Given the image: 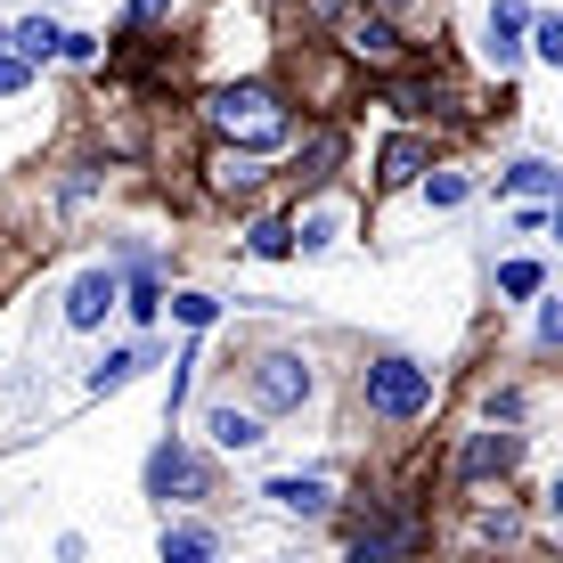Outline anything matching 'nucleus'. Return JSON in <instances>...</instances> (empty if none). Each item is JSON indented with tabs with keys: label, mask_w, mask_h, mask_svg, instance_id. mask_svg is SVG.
I'll return each mask as SVG.
<instances>
[{
	"label": "nucleus",
	"mask_w": 563,
	"mask_h": 563,
	"mask_svg": "<svg viewBox=\"0 0 563 563\" xmlns=\"http://www.w3.org/2000/svg\"><path fill=\"white\" fill-rule=\"evenodd\" d=\"M343 49H352L360 66H376V74H400V57H409L393 16H343Z\"/></svg>",
	"instance_id": "5"
},
{
	"label": "nucleus",
	"mask_w": 563,
	"mask_h": 563,
	"mask_svg": "<svg viewBox=\"0 0 563 563\" xmlns=\"http://www.w3.org/2000/svg\"><path fill=\"white\" fill-rule=\"evenodd\" d=\"M424 197H433V205H465V180H457V172H433V180H424Z\"/></svg>",
	"instance_id": "24"
},
{
	"label": "nucleus",
	"mask_w": 563,
	"mask_h": 563,
	"mask_svg": "<svg viewBox=\"0 0 563 563\" xmlns=\"http://www.w3.org/2000/svg\"><path fill=\"white\" fill-rule=\"evenodd\" d=\"M262 498H269L278 515H327V507H335V490H327L319 474H278V482H269Z\"/></svg>",
	"instance_id": "11"
},
{
	"label": "nucleus",
	"mask_w": 563,
	"mask_h": 563,
	"mask_svg": "<svg viewBox=\"0 0 563 563\" xmlns=\"http://www.w3.org/2000/svg\"><path fill=\"white\" fill-rule=\"evenodd\" d=\"M507 188H515V197H548V188H555V172L539 164V155H522V164L507 172Z\"/></svg>",
	"instance_id": "20"
},
{
	"label": "nucleus",
	"mask_w": 563,
	"mask_h": 563,
	"mask_svg": "<svg viewBox=\"0 0 563 563\" xmlns=\"http://www.w3.org/2000/svg\"><path fill=\"white\" fill-rule=\"evenodd\" d=\"M114 302H123V278H114V269H82V278L66 286V327H99Z\"/></svg>",
	"instance_id": "7"
},
{
	"label": "nucleus",
	"mask_w": 563,
	"mask_h": 563,
	"mask_svg": "<svg viewBox=\"0 0 563 563\" xmlns=\"http://www.w3.org/2000/svg\"><path fill=\"white\" fill-rule=\"evenodd\" d=\"M400 9H417V0H376V16H400Z\"/></svg>",
	"instance_id": "28"
},
{
	"label": "nucleus",
	"mask_w": 563,
	"mask_h": 563,
	"mask_svg": "<svg viewBox=\"0 0 563 563\" xmlns=\"http://www.w3.org/2000/svg\"><path fill=\"white\" fill-rule=\"evenodd\" d=\"M205 123L221 131V140H238V155H254V147H278L286 131H295V114H286V99L269 82H229V90L205 99Z\"/></svg>",
	"instance_id": "1"
},
{
	"label": "nucleus",
	"mask_w": 563,
	"mask_h": 563,
	"mask_svg": "<svg viewBox=\"0 0 563 563\" xmlns=\"http://www.w3.org/2000/svg\"><path fill=\"white\" fill-rule=\"evenodd\" d=\"M522 531V515L515 507H498V515H482V539H515Z\"/></svg>",
	"instance_id": "26"
},
{
	"label": "nucleus",
	"mask_w": 563,
	"mask_h": 563,
	"mask_svg": "<svg viewBox=\"0 0 563 563\" xmlns=\"http://www.w3.org/2000/svg\"><path fill=\"white\" fill-rule=\"evenodd\" d=\"M531 49L555 66V57H563V16H539V25H531Z\"/></svg>",
	"instance_id": "22"
},
{
	"label": "nucleus",
	"mask_w": 563,
	"mask_h": 563,
	"mask_svg": "<svg viewBox=\"0 0 563 563\" xmlns=\"http://www.w3.org/2000/svg\"><path fill=\"white\" fill-rule=\"evenodd\" d=\"M172 310H180V327H212L221 302H212V295H172Z\"/></svg>",
	"instance_id": "23"
},
{
	"label": "nucleus",
	"mask_w": 563,
	"mask_h": 563,
	"mask_svg": "<svg viewBox=\"0 0 563 563\" xmlns=\"http://www.w3.org/2000/svg\"><path fill=\"white\" fill-rule=\"evenodd\" d=\"M212 188H221V197H254V188H262V164H254V155H212Z\"/></svg>",
	"instance_id": "17"
},
{
	"label": "nucleus",
	"mask_w": 563,
	"mask_h": 563,
	"mask_svg": "<svg viewBox=\"0 0 563 563\" xmlns=\"http://www.w3.org/2000/svg\"><path fill=\"white\" fill-rule=\"evenodd\" d=\"M302 400H310V367L295 352H262L254 360V409L286 417V409H302Z\"/></svg>",
	"instance_id": "3"
},
{
	"label": "nucleus",
	"mask_w": 563,
	"mask_h": 563,
	"mask_svg": "<svg viewBox=\"0 0 563 563\" xmlns=\"http://www.w3.org/2000/svg\"><path fill=\"white\" fill-rule=\"evenodd\" d=\"M0 42H9V33H0Z\"/></svg>",
	"instance_id": "29"
},
{
	"label": "nucleus",
	"mask_w": 563,
	"mask_h": 563,
	"mask_svg": "<svg viewBox=\"0 0 563 563\" xmlns=\"http://www.w3.org/2000/svg\"><path fill=\"white\" fill-rule=\"evenodd\" d=\"M25 82H33V66H25V57H0V99H16Z\"/></svg>",
	"instance_id": "25"
},
{
	"label": "nucleus",
	"mask_w": 563,
	"mask_h": 563,
	"mask_svg": "<svg viewBox=\"0 0 563 563\" xmlns=\"http://www.w3.org/2000/svg\"><path fill=\"white\" fill-rule=\"evenodd\" d=\"M205 433H212V450H262V417L254 409H229V400H221V409H205Z\"/></svg>",
	"instance_id": "12"
},
{
	"label": "nucleus",
	"mask_w": 563,
	"mask_h": 563,
	"mask_svg": "<svg viewBox=\"0 0 563 563\" xmlns=\"http://www.w3.org/2000/svg\"><path fill=\"white\" fill-rule=\"evenodd\" d=\"M155 352H147V343H131V352H107L99 367H90V393H123V384L131 376H140V367H147Z\"/></svg>",
	"instance_id": "16"
},
{
	"label": "nucleus",
	"mask_w": 563,
	"mask_h": 563,
	"mask_svg": "<svg viewBox=\"0 0 563 563\" xmlns=\"http://www.w3.org/2000/svg\"><path fill=\"white\" fill-rule=\"evenodd\" d=\"M245 245H254L262 262H286V254H295V229H286V221H254V229H245Z\"/></svg>",
	"instance_id": "19"
},
{
	"label": "nucleus",
	"mask_w": 563,
	"mask_h": 563,
	"mask_svg": "<svg viewBox=\"0 0 563 563\" xmlns=\"http://www.w3.org/2000/svg\"><path fill=\"white\" fill-rule=\"evenodd\" d=\"M424 155H433V147H424L417 131H400V140H393V147L376 155V180H384V188H409L417 172H424Z\"/></svg>",
	"instance_id": "14"
},
{
	"label": "nucleus",
	"mask_w": 563,
	"mask_h": 563,
	"mask_svg": "<svg viewBox=\"0 0 563 563\" xmlns=\"http://www.w3.org/2000/svg\"><path fill=\"white\" fill-rule=\"evenodd\" d=\"M335 172H343V131H335V123L302 131V147H295V188H327Z\"/></svg>",
	"instance_id": "8"
},
{
	"label": "nucleus",
	"mask_w": 563,
	"mask_h": 563,
	"mask_svg": "<svg viewBox=\"0 0 563 563\" xmlns=\"http://www.w3.org/2000/svg\"><path fill=\"white\" fill-rule=\"evenodd\" d=\"M417 548V515H367L352 522V563H400Z\"/></svg>",
	"instance_id": "6"
},
{
	"label": "nucleus",
	"mask_w": 563,
	"mask_h": 563,
	"mask_svg": "<svg viewBox=\"0 0 563 563\" xmlns=\"http://www.w3.org/2000/svg\"><path fill=\"white\" fill-rule=\"evenodd\" d=\"M555 335H563V302L539 310V352H555Z\"/></svg>",
	"instance_id": "27"
},
{
	"label": "nucleus",
	"mask_w": 563,
	"mask_h": 563,
	"mask_svg": "<svg viewBox=\"0 0 563 563\" xmlns=\"http://www.w3.org/2000/svg\"><path fill=\"white\" fill-rule=\"evenodd\" d=\"M498 286H507V295H539L548 269H539V262H507V269H498Z\"/></svg>",
	"instance_id": "21"
},
{
	"label": "nucleus",
	"mask_w": 563,
	"mask_h": 563,
	"mask_svg": "<svg viewBox=\"0 0 563 563\" xmlns=\"http://www.w3.org/2000/svg\"><path fill=\"white\" fill-rule=\"evenodd\" d=\"M522 25H531V9H522V0H498L490 25H482V49H490V66H498V74H507L515 57H522Z\"/></svg>",
	"instance_id": "10"
},
{
	"label": "nucleus",
	"mask_w": 563,
	"mask_h": 563,
	"mask_svg": "<svg viewBox=\"0 0 563 563\" xmlns=\"http://www.w3.org/2000/svg\"><path fill=\"white\" fill-rule=\"evenodd\" d=\"M522 465V433H474L465 441V457H457V474L465 482H490V474H515Z\"/></svg>",
	"instance_id": "9"
},
{
	"label": "nucleus",
	"mask_w": 563,
	"mask_h": 563,
	"mask_svg": "<svg viewBox=\"0 0 563 563\" xmlns=\"http://www.w3.org/2000/svg\"><path fill=\"white\" fill-rule=\"evenodd\" d=\"M212 482H205V457L197 450H180V441H155V457H147V498H205Z\"/></svg>",
	"instance_id": "4"
},
{
	"label": "nucleus",
	"mask_w": 563,
	"mask_h": 563,
	"mask_svg": "<svg viewBox=\"0 0 563 563\" xmlns=\"http://www.w3.org/2000/svg\"><path fill=\"white\" fill-rule=\"evenodd\" d=\"M9 42H16V57L33 66V57H57V42H66V25H49V16H25V25H16Z\"/></svg>",
	"instance_id": "18"
},
{
	"label": "nucleus",
	"mask_w": 563,
	"mask_h": 563,
	"mask_svg": "<svg viewBox=\"0 0 563 563\" xmlns=\"http://www.w3.org/2000/svg\"><path fill=\"white\" fill-rule=\"evenodd\" d=\"M286 229H295L302 254H327V245L343 238V205H319V212H302V221H286Z\"/></svg>",
	"instance_id": "15"
},
{
	"label": "nucleus",
	"mask_w": 563,
	"mask_h": 563,
	"mask_svg": "<svg viewBox=\"0 0 563 563\" xmlns=\"http://www.w3.org/2000/svg\"><path fill=\"white\" fill-rule=\"evenodd\" d=\"M212 555H221L212 522H164V563H212Z\"/></svg>",
	"instance_id": "13"
},
{
	"label": "nucleus",
	"mask_w": 563,
	"mask_h": 563,
	"mask_svg": "<svg viewBox=\"0 0 563 563\" xmlns=\"http://www.w3.org/2000/svg\"><path fill=\"white\" fill-rule=\"evenodd\" d=\"M360 400H367V417H384V424H417L424 409H433V367L384 352V360L360 367Z\"/></svg>",
	"instance_id": "2"
}]
</instances>
